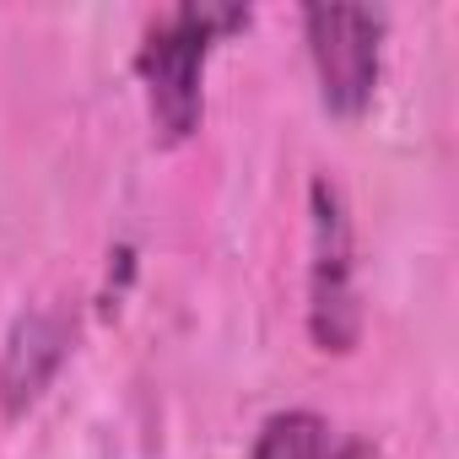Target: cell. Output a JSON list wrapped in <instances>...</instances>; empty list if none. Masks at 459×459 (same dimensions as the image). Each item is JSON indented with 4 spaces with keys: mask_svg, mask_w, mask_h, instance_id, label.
<instances>
[{
    "mask_svg": "<svg viewBox=\"0 0 459 459\" xmlns=\"http://www.w3.org/2000/svg\"><path fill=\"white\" fill-rule=\"evenodd\" d=\"M308 341L325 357H351L362 341L357 292V221L330 173L308 178Z\"/></svg>",
    "mask_w": 459,
    "mask_h": 459,
    "instance_id": "7a4b0ae2",
    "label": "cell"
},
{
    "mask_svg": "<svg viewBox=\"0 0 459 459\" xmlns=\"http://www.w3.org/2000/svg\"><path fill=\"white\" fill-rule=\"evenodd\" d=\"M249 459H389V454L373 437L341 432L330 416H319L308 405H287L260 421Z\"/></svg>",
    "mask_w": 459,
    "mask_h": 459,
    "instance_id": "5b68a950",
    "label": "cell"
},
{
    "mask_svg": "<svg viewBox=\"0 0 459 459\" xmlns=\"http://www.w3.org/2000/svg\"><path fill=\"white\" fill-rule=\"evenodd\" d=\"M65 357H71V325H65V314L28 308L12 325V335H6V351H0V411L22 416L28 405H39Z\"/></svg>",
    "mask_w": 459,
    "mask_h": 459,
    "instance_id": "277c9868",
    "label": "cell"
},
{
    "mask_svg": "<svg viewBox=\"0 0 459 459\" xmlns=\"http://www.w3.org/2000/svg\"><path fill=\"white\" fill-rule=\"evenodd\" d=\"M255 22L249 6H216V0H184V6L162 12L141 49H135V76L146 87V114L152 135L162 146H184L200 119H205V60L221 39H233Z\"/></svg>",
    "mask_w": 459,
    "mask_h": 459,
    "instance_id": "6da1fadb",
    "label": "cell"
},
{
    "mask_svg": "<svg viewBox=\"0 0 459 459\" xmlns=\"http://www.w3.org/2000/svg\"><path fill=\"white\" fill-rule=\"evenodd\" d=\"M389 12L378 6H303V44L314 60L319 103L335 119H362L384 76Z\"/></svg>",
    "mask_w": 459,
    "mask_h": 459,
    "instance_id": "3957f363",
    "label": "cell"
}]
</instances>
